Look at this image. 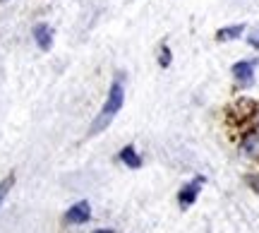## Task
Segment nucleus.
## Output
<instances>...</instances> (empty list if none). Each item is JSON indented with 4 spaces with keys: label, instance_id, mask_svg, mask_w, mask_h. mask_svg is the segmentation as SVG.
I'll return each instance as SVG.
<instances>
[{
    "label": "nucleus",
    "instance_id": "nucleus-1",
    "mask_svg": "<svg viewBox=\"0 0 259 233\" xmlns=\"http://www.w3.org/2000/svg\"><path fill=\"white\" fill-rule=\"evenodd\" d=\"M122 103H125V84H122V75H118L111 82V89L106 94V101H103L101 111L96 113V118L89 125V135H101L106 128H111V123L115 121V115L120 113Z\"/></svg>",
    "mask_w": 259,
    "mask_h": 233
},
{
    "label": "nucleus",
    "instance_id": "nucleus-2",
    "mask_svg": "<svg viewBox=\"0 0 259 233\" xmlns=\"http://www.w3.org/2000/svg\"><path fill=\"white\" fill-rule=\"evenodd\" d=\"M257 65H259V58H245V60H238L233 63L231 67V75L235 80V84L240 89H247L254 84V72H257Z\"/></svg>",
    "mask_w": 259,
    "mask_h": 233
},
{
    "label": "nucleus",
    "instance_id": "nucleus-3",
    "mask_svg": "<svg viewBox=\"0 0 259 233\" xmlns=\"http://www.w3.org/2000/svg\"><path fill=\"white\" fill-rule=\"evenodd\" d=\"M238 149H240V154L245 159L259 164V128L257 125H247L242 130L240 140H238Z\"/></svg>",
    "mask_w": 259,
    "mask_h": 233
},
{
    "label": "nucleus",
    "instance_id": "nucleus-4",
    "mask_svg": "<svg viewBox=\"0 0 259 233\" xmlns=\"http://www.w3.org/2000/svg\"><path fill=\"white\" fill-rule=\"evenodd\" d=\"M202 185H204V176H197L194 180H190V183H185V185L180 187V192H178L180 209H187V207H192L197 202V197L202 192Z\"/></svg>",
    "mask_w": 259,
    "mask_h": 233
},
{
    "label": "nucleus",
    "instance_id": "nucleus-5",
    "mask_svg": "<svg viewBox=\"0 0 259 233\" xmlns=\"http://www.w3.org/2000/svg\"><path fill=\"white\" fill-rule=\"evenodd\" d=\"M31 36H34V44H36L44 53L53 48V29H51V24H46V22H38V24H34V29H31Z\"/></svg>",
    "mask_w": 259,
    "mask_h": 233
},
{
    "label": "nucleus",
    "instance_id": "nucleus-6",
    "mask_svg": "<svg viewBox=\"0 0 259 233\" xmlns=\"http://www.w3.org/2000/svg\"><path fill=\"white\" fill-rule=\"evenodd\" d=\"M89 219H92V205H89L87 200L72 205L65 212V221H67V224H87Z\"/></svg>",
    "mask_w": 259,
    "mask_h": 233
},
{
    "label": "nucleus",
    "instance_id": "nucleus-7",
    "mask_svg": "<svg viewBox=\"0 0 259 233\" xmlns=\"http://www.w3.org/2000/svg\"><path fill=\"white\" fill-rule=\"evenodd\" d=\"M245 31H247V27H245L242 22H238V24H226V27H221L216 31V41H219V44L238 41V38L245 36Z\"/></svg>",
    "mask_w": 259,
    "mask_h": 233
},
{
    "label": "nucleus",
    "instance_id": "nucleus-8",
    "mask_svg": "<svg viewBox=\"0 0 259 233\" xmlns=\"http://www.w3.org/2000/svg\"><path fill=\"white\" fill-rule=\"evenodd\" d=\"M118 159H120L122 166H127L130 171H139V168L144 166V161L139 157V151L135 149V144H125L120 149V154H118Z\"/></svg>",
    "mask_w": 259,
    "mask_h": 233
},
{
    "label": "nucleus",
    "instance_id": "nucleus-9",
    "mask_svg": "<svg viewBox=\"0 0 259 233\" xmlns=\"http://www.w3.org/2000/svg\"><path fill=\"white\" fill-rule=\"evenodd\" d=\"M170 63H173V51H170L168 44H161V48H158V67H161V70H168Z\"/></svg>",
    "mask_w": 259,
    "mask_h": 233
},
{
    "label": "nucleus",
    "instance_id": "nucleus-10",
    "mask_svg": "<svg viewBox=\"0 0 259 233\" xmlns=\"http://www.w3.org/2000/svg\"><path fill=\"white\" fill-rule=\"evenodd\" d=\"M12 185H15V176H8V178L0 180V207H3V202H5L8 192L12 190Z\"/></svg>",
    "mask_w": 259,
    "mask_h": 233
},
{
    "label": "nucleus",
    "instance_id": "nucleus-11",
    "mask_svg": "<svg viewBox=\"0 0 259 233\" xmlns=\"http://www.w3.org/2000/svg\"><path fill=\"white\" fill-rule=\"evenodd\" d=\"M245 121H247V125H257V128H259V101L252 103L250 108H247V113H245Z\"/></svg>",
    "mask_w": 259,
    "mask_h": 233
},
{
    "label": "nucleus",
    "instance_id": "nucleus-12",
    "mask_svg": "<svg viewBox=\"0 0 259 233\" xmlns=\"http://www.w3.org/2000/svg\"><path fill=\"white\" fill-rule=\"evenodd\" d=\"M245 41H247V46L250 48L259 51V31H254V34H250V36H245Z\"/></svg>",
    "mask_w": 259,
    "mask_h": 233
},
{
    "label": "nucleus",
    "instance_id": "nucleus-13",
    "mask_svg": "<svg viewBox=\"0 0 259 233\" xmlns=\"http://www.w3.org/2000/svg\"><path fill=\"white\" fill-rule=\"evenodd\" d=\"M245 180H247V185H250L254 192H259V176H247Z\"/></svg>",
    "mask_w": 259,
    "mask_h": 233
},
{
    "label": "nucleus",
    "instance_id": "nucleus-14",
    "mask_svg": "<svg viewBox=\"0 0 259 233\" xmlns=\"http://www.w3.org/2000/svg\"><path fill=\"white\" fill-rule=\"evenodd\" d=\"M94 233H115L113 228H99V231H94Z\"/></svg>",
    "mask_w": 259,
    "mask_h": 233
},
{
    "label": "nucleus",
    "instance_id": "nucleus-15",
    "mask_svg": "<svg viewBox=\"0 0 259 233\" xmlns=\"http://www.w3.org/2000/svg\"><path fill=\"white\" fill-rule=\"evenodd\" d=\"M3 3H8V0H0V5H3Z\"/></svg>",
    "mask_w": 259,
    "mask_h": 233
}]
</instances>
